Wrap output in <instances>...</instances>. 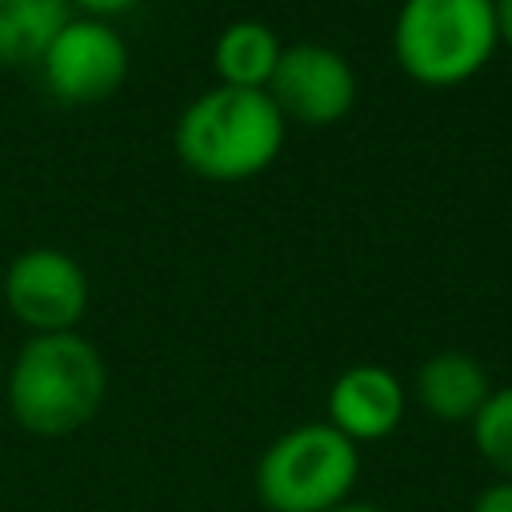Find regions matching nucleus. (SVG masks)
<instances>
[{"label":"nucleus","instance_id":"nucleus-7","mask_svg":"<svg viewBox=\"0 0 512 512\" xmlns=\"http://www.w3.org/2000/svg\"><path fill=\"white\" fill-rule=\"evenodd\" d=\"M284 120L308 128L336 124L356 104V72L328 44H292L280 52V64L264 88Z\"/></svg>","mask_w":512,"mask_h":512},{"label":"nucleus","instance_id":"nucleus-1","mask_svg":"<svg viewBox=\"0 0 512 512\" xmlns=\"http://www.w3.org/2000/svg\"><path fill=\"white\" fill-rule=\"evenodd\" d=\"M108 368L92 340L80 332L28 336L8 368V412L12 420L44 440L80 432L104 404Z\"/></svg>","mask_w":512,"mask_h":512},{"label":"nucleus","instance_id":"nucleus-16","mask_svg":"<svg viewBox=\"0 0 512 512\" xmlns=\"http://www.w3.org/2000/svg\"><path fill=\"white\" fill-rule=\"evenodd\" d=\"M332 512H384V508L364 504V500H344V504H340V508H332Z\"/></svg>","mask_w":512,"mask_h":512},{"label":"nucleus","instance_id":"nucleus-10","mask_svg":"<svg viewBox=\"0 0 512 512\" xmlns=\"http://www.w3.org/2000/svg\"><path fill=\"white\" fill-rule=\"evenodd\" d=\"M280 40L264 20H232L212 48L220 84L232 88H268L276 64H280Z\"/></svg>","mask_w":512,"mask_h":512},{"label":"nucleus","instance_id":"nucleus-14","mask_svg":"<svg viewBox=\"0 0 512 512\" xmlns=\"http://www.w3.org/2000/svg\"><path fill=\"white\" fill-rule=\"evenodd\" d=\"M68 4H76L84 16H96V20H108V16H120V12H128L136 0H68Z\"/></svg>","mask_w":512,"mask_h":512},{"label":"nucleus","instance_id":"nucleus-13","mask_svg":"<svg viewBox=\"0 0 512 512\" xmlns=\"http://www.w3.org/2000/svg\"><path fill=\"white\" fill-rule=\"evenodd\" d=\"M468 512H512V480H492L476 492Z\"/></svg>","mask_w":512,"mask_h":512},{"label":"nucleus","instance_id":"nucleus-2","mask_svg":"<svg viewBox=\"0 0 512 512\" xmlns=\"http://www.w3.org/2000/svg\"><path fill=\"white\" fill-rule=\"evenodd\" d=\"M284 124L264 88L216 84L180 112L176 152L208 180H248L280 156Z\"/></svg>","mask_w":512,"mask_h":512},{"label":"nucleus","instance_id":"nucleus-15","mask_svg":"<svg viewBox=\"0 0 512 512\" xmlns=\"http://www.w3.org/2000/svg\"><path fill=\"white\" fill-rule=\"evenodd\" d=\"M492 12H496V36L512 48V0H492Z\"/></svg>","mask_w":512,"mask_h":512},{"label":"nucleus","instance_id":"nucleus-9","mask_svg":"<svg viewBox=\"0 0 512 512\" xmlns=\"http://www.w3.org/2000/svg\"><path fill=\"white\" fill-rule=\"evenodd\" d=\"M492 380L484 364L468 352H436L416 368V400L428 416L444 424H472L480 404L488 400Z\"/></svg>","mask_w":512,"mask_h":512},{"label":"nucleus","instance_id":"nucleus-6","mask_svg":"<svg viewBox=\"0 0 512 512\" xmlns=\"http://www.w3.org/2000/svg\"><path fill=\"white\" fill-rule=\"evenodd\" d=\"M4 300L32 336L76 332L88 312V276L64 248H28L4 272Z\"/></svg>","mask_w":512,"mask_h":512},{"label":"nucleus","instance_id":"nucleus-3","mask_svg":"<svg viewBox=\"0 0 512 512\" xmlns=\"http://www.w3.org/2000/svg\"><path fill=\"white\" fill-rule=\"evenodd\" d=\"M360 448L328 420L280 432L256 460V496L268 512H332L352 500Z\"/></svg>","mask_w":512,"mask_h":512},{"label":"nucleus","instance_id":"nucleus-12","mask_svg":"<svg viewBox=\"0 0 512 512\" xmlns=\"http://www.w3.org/2000/svg\"><path fill=\"white\" fill-rule=\"evenodd\" d=\"M472 444L496 480H512V384L488 392L472 416Z\"/></svg>","mask_w":512,"mask_h":512},{"label":"nucleus","instance_id":"nucleus-4","mask_svg":"<svg viewBox=\"0 0 512 512\" xmlns=\"http://www.w3.org/2000/svg\"><path fill=\"white\" fill-rule=\"evenodd\" d=\"M492 0H404L392 28L400 68L420 84H460L496 52Z\"/></svg>","mask_w":512,"mask_h":512},{"label":"nucleus","instance_id":"nucleus-5","mask_svg":"<svg viewBox=\"0 0 512 512\" xmlns=\"http://www.w3.org/2000/svg\"><path fill=\"white\" fill-rule=\"evenodd\" d=\"M44 84L64 104H100L128 76V44L108 20L68 16L40 56Z\"/></svg>","mask_w":512,"mask_h":512},{"label":"nucleus","instance_id":"nucleus-8","mask_svg":"<svg viewBox=\"0 0 512 512\" xmlns=\"http://www.w3.org/2000/svg\"><path fill=\"white\" fill-rule=\"evenodd\" d=\"M404 384L384 364H352L328 388V424L356 448L388 440L404 420Z\"/></svg>","mask_w":512,"mask_h":512},{"label":"nucleus","instance_id":"nucleus-11","mask_svg":"<svg viewBox=\"0 0 512 512\" xmlns=\"http://www.w3.org/2000/svg\"><path fill=\"white\" fill-rule=\"evenodd\" d=\"M68 16V0H0V64L40 60Z\"/></svg>","mask_w":512,"mask_h":512}]
</instances>
